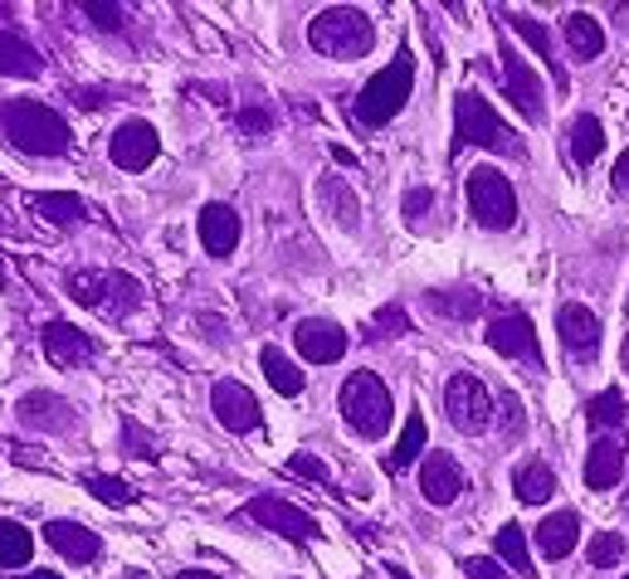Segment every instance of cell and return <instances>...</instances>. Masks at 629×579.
Returning a JSON list of instances; mask_svg holds the SVG:
<instances>
[{"label": "cell", "instance_id": "1", "mask_svg": "<svg viewBox=\"0 0 629 579\" xmlns=\"http://www.w3.org/2000/svg\"><path fill=\"white\" fill-rule=\"evenodd\" d=\"M0 136H5L20 156H64L74 146L69 122H64L54 108L30 102V98L0 102Z\"/></svg>", "mask_w": 629, "mask_h": 579}, {"label": "cell", "instance_id": "2", "mask_svg": "<svg viewBox=\"0 0 629 579\" xmlns=\"http://www.w3.org/2000/svg\"><path fill=\"white\" fill-rule=\"evenodd\" d=\"M410 93H415V59H410V49H400L396 59L356 93L352 122H362V127H386V122L410 102Z\"/></svg>", "mask_w": 629, "mask_h": 579}, {"label": "cell", "instance_id": "3", "mask_svg": "<svg viewBox=\"0 0 629 579\" xmlns=\"http://www.w3.org/2000/svg\"><path fill=\"white\" fill-rule=\"evenodd\" d=\"M336 409H342L346 428L362 438H380L390 428V390L380 385V375H371V370L346 375L342 394H336Z\"/></svg>", "mask_w": 629, "mask_h": 579}, {"label": "cell", "instance_id": "4", "mask_svg": "<svg viewBox=\"0 0 629 579\" xmlns=\"http://www.w3.org/2000/svg\"><path fill=\"white\" fill-rule=\"evenodd\" d=\"M308 44L318 54H328V59H362L376 44V30L356 5H332L308 25Z\"/></svg>", "mask_w": 629, "mask_h": 579}, {"label": "cell", "instance_id": "5", "mask_svg": "<svg viewBox=\"0 0 629 579\" xmlns=\"http://www.w3.org/2000/svg\"><path fill=\"white\" fill-rule=\"evenodd\" d=\"M464 196H468V214L483 230H512L518 224V196H512V180L498 166H474L464 176Z\"/></svg>", "mask_w": 629, "mask_h": 579}, {"label": "cell", "instance_id": "6", "mask_svg": "<svg viewBox=\"0 0 629 579\" xmlns=\"http://www.w3.org/2000/svg\"><path fill=\"white\" fill-rule=\"evenodd\" d=\"M454 146H478V152L483 146H512V152H522V142L503 127V118L474 88H464V93L454 98Z\"/></svg>", "mask_w": 629, "mask_h": 579}, {"label": "cell", "instance_id": "7", "mask_svg": "<svg viewBox=\"0 0 629 579\" xmlns=\"http://www.w3.org/2000/svg\"><path fill=\"white\" fill-rule=\"evenodd\" d=\"M444 414L454 419L459 434H468V438L483 434V428L493 424V394H488V385H483L474 370L449 375V385H444Z\"/></svg>", "mask_w": 629, "mask_h": 579}, {"label": "cell", "instance_id": "8", "mask_svg": "<svg viewBox=\"0 0 629 579\" xmlns=\"http://www.w3.org/2000/svg\"><path fill=\"white\" fill-rule=\"evenodd\" d=\"M156 152H162V136H156V127L142 118H128L108 142V156L118 170H147L156 162Z\"/></svg>", "mask_w": 629, "mask_h": 579}, {"label": "cell", "instance_id": "9", "mask_svg": "<svg viewBox=\"0 0 629 579\" xmlns=\"http://www.w3.org/2000/svg\"><path fill=\"white\" fill-rule=\"evenodd\" d=\"M250 516L260 521L264 531H278L284 541H318V516H308L302 506L284 502V497H254Z\"/></svg>", "mask_w": 629, "mask_h": 579}, {"label": "cell", "instance_id": "10", "mask_svg": "<svg viewBox=\"0 0 629 579\" xmlns=\"http://www.w3.org/2000/svg\"><path fill=\"white\" fill-rule=\"evenodd\" d=\"M503 93L512 98V108L522 112L527 122H542V108H547V93H542V78L527 68L518 54H512V44H503Z\"/></svg>", "mask_w": 629, "mask_h": 579}, {"label": "cell", "instance_id": "11", "mask_svg": "<svg viewBox=\"0 0 629 579\" xmlns=\"http://www.w3.org/2000/svg\"><path fill=\"white\" fill-rule=\"evenodd\" d=\"M556 336H561V346L571 350V360H595L600 356V316L591 312V307H581V302H566L556 312Z\"/></svg>", "mask_w": 629, "mask_h": 579}, {"label": "cell", "instance_id": "12", "mask_svg": "<svg viewBox=\"0 0 629 579\" xmlns=\"http://www.w3.org/2000/svg\"><path fill=\"white\" fill-rule=\"evenodd\" d=\"M210 409H216V419L230 428V434H254V428L264 424L260 400H254L240 380H220L216 390H210Z\"/></svg>", "mask_w": 629, "mask_h": 579}, {"label": "cell", "instance_id": "13", "mask_svg": "<svg viewBox=\"0 0 629 579\" xmlns=\"http://www.w3.org/2000/svg\"><path fill=\"white\" fill-rule=\"evenodd\" d=\"M488 346L498 356H512V360H527V366H542V346H537V332H532V316L527 312H508L488 326Z\"/></svg>", "mask_w": 629, "mask_h": 579}, {"label": "cell", "instance_id": "14", "mask_svg": "<svg viewBox=\"0 0 629 579\" xmlns=\"http://www.w3.org/2000/svg\"><path fill=\"white\" fill-rule=\"evenodd\" d=\"M294 346H298L302 360H312V366H336L352 341H346V332L336 322H318V316H308V322H298Z\"/></svg>", "mask_w": 629, "mask_h": 579}, {"label": "cell", "instance_id": "15", "mask_svg": "<svg viewBox=\"0 0 629 579\" xmlns=\"http://www.w3.org/2000/svg\"><path fill=\"white\" fill-rule=\"evenodd\" d=\"M40 346H44V356H49L54 366H64V370L93 360V336H88L84 326H74V322H44Z\"/></svg>", "mask_w": 629, "mask_h": 579}, {"label": "cell", "instance_id": "16", "mask_svg": "<svg viewBox=\"0 0 629 579\" xmlns=\"http://www.w3.org/2000/svg\"><path fill=\"white\" fill-rule=\"evenodd\" d=\"M196 230H200V244H206L210 258H230L234 248H240V214H234L230 204H220V200L200 204Z\"/></svg>", "mask_w": 629, "mask_h": 579}, {"label": "cell", "instance_id": "17", "mask_svg": "<svg viewBox=\"0 0 629 579\" xmlns=\"http://www.w3.org/2000/svg\"><path fill=\"white\" fill-rule=\"evenodd\" d=\"M44 541L74 565H93L98 555H103V541L88 526H78V521H44Z\"/></svg>", "mask_w": 629, "mask_h": 579}, {"label": "cell", "instance_id": "18", "mask_svg": "<svg viewBox=\"0 0 629 579\" xmlns=\"http://www.w3.org/2000/svg\"><path fill=\"white\" fill-rule=\"evenodd\" d=\"M420 492L430 506H449L459 492H464V472H459V463L449 458V453H430L420 468Z\"/></svg>", "mask_w": 629, "mask_h": 579}, {"label": "cell", "instance_id": "19", "mask_svg": "<svg viewBox=\"0 0 629 579\" xmlns=\"http://www.w3.org/2000/svg\"><path fill=\"white\" fill-rule=\"evenodd\" d=\"M620 477H625V448H620V438L591 443V453H586V487H591V492H610Z\"/></svg>", "mask_w": 629, "mask_h": 579}, {"label": "cell", "instance_id": "20", "mask_svg": "<svg viewBox=\"0 0 629 579\" xmlns=\"http://www.w3.org/2000/svg\"><path fill=\"white\" fill-rule=\"evenodd\" d=\"M576 541H581L576 511H556V516H547L542 526H537V550H542L547 560H566V555L576 550Z\"/></svg>", "mask_w": 629, "mask_h": 579}, {"label": "cell", "instance_id": "21", "mask_svg": "<svg viewBox=\"0 0 629 579\" xmlns=\"http://www.w3.org/2000/svg\"><path fill=\"white\" fill-rule=\"evenodd\" d=\"M44 59L40 49L15 30H0V78H40Z\"/></svg>", "mask_w": 629, "mask_h": 579}, {"label": "cell", "instance_id": "22", "mask_svg": "<svg viewBox=\"0 0 629 579\" xmlns=\"http://www.w3.org/2000/svg\"><path fill=\"white\" fill-rule=\"evenodd\" d=\"M15 419H20V424H35V428H54V434H64V428L74 424V409L64 404L59 394L35 390V394H25V400H20Z\"/></svg>", "mask_w": 629, "mask_h": 579}, {"label": "cell", "instance_id": "23", "mask_svg": "<svg viewBox=\"0 0 629 579\" xmlns=\"http://www.w3.org/2000/svg\"><path fill=\"white\" fill-rule=\"evenodd\" d=\"M512 487H518V502H527V506L552 502V492H556V472H552V463L527 458L522 468L512 472Z\"/></svg>", "mask_w": 629, "mask_h": 579}, {"label": "cell", "instance_id": "24", "mask_svg": "<svg viewBox=\"0 0 629 579\" xmlns=\"http://www.w3.org/2000/svg\"><path fill=\"white\" fill-rule=\"evenodd\" d=\"M561 34H566V49L576 54L581 64H586V59H600V54H605V30L595 25L591 15H566Z\"/></svg>", "mask_w": 629, "mask_h": 579}, {"label": "cell", "instance_id": "25", "mask_svg": "<svg viewBox=\"0 0 629 579\" xmlns=\"http://www.w3.org/2000/svg\"><path fill=\"white\" fill-rule=\"evenodd\" d=\"M260 370H264V380L274 385L284 400H294V394H302V370L294 366V360L284 356L278 346H264V356H260Z\"/></svg>", "mask_w": 629, "mask_h": 579}, {"label": "cell", "instance_id": "26", "mask_svg": "<svg viewBox=\"0 0 629 579\" xmlns=\"http://www.w3.org/2000/svg\"><path fill=\"white\" fill-rule=\"evenodd\" d=\"M600 152H605V127H600V122H595L591 112H586V118H576V122H571V162H576L581 170H586V166H591Z\"/></svg>", "mask_w": 629, "mask_h": 579}, {"label": "cell", "instance_id": "27", "mask_svg": "<svg viewBox=\"0 0 629 579\" xmlns=\"http://www.w3.org/2000/svg\"><path fill=\"white\" fill-rule=\"evenodd\" d=\"M30 555H35V536L20 521H0V565L5 570H25Z\"/></svg>", "mask_w": 629, "mask_h": 579}, {"label": "cell", "instance_id": "28", "mask_svg": "<svg viewBox=\"0 0 629 579\" xmlns=\"http://www.w3.org/2000/svg\"><path fill=\"white\" fill-rule=\"evenodd\" d=\"M35 214L49 224H59V230H69V224L84 220V200L69 196V190H49V196H35Z\"/></svg>", "mask_w": 629, "mask_h": 579}, {"label": "cell", "instance_id": "29", "mask_svg": "<svg viewBox=\"0 0 629 579\" xmlns=\"http://www.w3.org/2000/svg\"><path fill=\"white\" fill-rule=\"evenodd\" d=\"M424 453V414L420 409H410V419H406V434H400V443L390 448V458H386V468L390 472H406L415 458Z\"/></svg>", "mask_w": 629, "mask_h": 579}, {"label": "cell", "instance_id": "30", "mask_svg": "<svg viewBox=\"0 0 629 579\" xmlns=\"http://www.w3.org/2000/svg\"><path fill=\"white\" fill-rule=\"evenodd\" d=\"M142 307V282L128 278V272H108V292H103V312L128 316Z\"/></svg>", "mask_w": 629, "mask_h": 579}, {"label": "cell", "instance_id": "31", "mask_svg": "<svg viewBox=\"0 0 629 579\" xmlns=\"http://www.w3.org/2000/svg\"><path fill=\"white\" fill-rule=\"evenodd\" d=\"M512 30H518L522 34V40L527 44H532V49L537 54H542V59L547 64H552V74H556V88H566V74H561V68H556V54H552V30H547V25H537V20L532 15H522V10H512Z\"/></svg>", "mask_w": 629, "mask_h": 579}, {"label": "cell", "instance_id": "32", "mask_svg": "<svg viewBox=\"0 0 629 579\" xmlns=\"http://www.w3.org/2000/svg\"><path fill=\"white\" fill-rule=\"evenodd\" d=\"M493 545H498V555L512 565V570H518V579H532V555H527L522 526H512V521H508V526L498 531V541H493Z\"/></svg>", "mask_w": 629, "mask_h": 579}, {"label": "cell", "instance_id": "33", "mask_svg": "<svg viewBox=\"0 0 629 579\" xmlns=\"http://www.w3.org/2000/svg\"><path fill=\"white\" fill-rule=\"evenodd\" d=\"M586 419H591L595 428H620V424H625V394L615 390V385H605V390L591 400Z\"/></svg>", "mask_w": 629, "mask_h": 579}, {"label": "cell", "instance_id": "34", "mask_svg": "<svg viewBox=\"0 0 629 579\" xmlns=\"http://www.w3.org/2000/svg\"><path fill=\"white\" fill-rule=\"evenodd\" d=\"M84 487H88V492H93L103 506H132V497H137L128 482H122V477H108V472H88Z\"/></svg>", "mask_w": 629, "mask_h": 579}, {"label": "cell", "instance_id": "35", "mask_svg": "<svg viewBox=\"0 0 629 579\" xmlns=\"http://www.w3.org/2000/svg\"><path fill=\"white\" fill-rule=\"evenodd\" d=\"M103 292H108V272H74L69 278V298L84 302V307H103Z\"/></svg>", "mask_w": 629, "mask_h": 579}, {"label": "cell", "instance_id": "36", "mask_svg": "<svg viewBox=\"0 0 629 579\" xmlns=\"http://www.w3.org/2000/svg\"><path fill=\"white\" fill-rule=\"evenodd\" d=\"M620 560H625V541L615 536V531H600V536L591 541V565L595 570H615Z\"/></svg>", "mask_w": 629, "mask_h": 579}, {"label": "cell", "instance_id": "37", "mask_svg": "<svg viewBox=\"0 0 629 579\" xmlns=\"http://www.w3.org/2000/svg\"><path fill=\"white\" fill-rule=\"evenodd\" d=\"M288 472H294V477H308V482H322V487L332 482L328 463H322V458H312V453H294V458H288Z\"/></svg>", "mask_w": 629, "mask_h": 579}, {"label": "cell", "instance_id": "38", "mask_svg": "<svg viewBox=\"0 0 629 579\" xmlns=\"http://www.w3.org/2000/svg\"><path fill=\"white\" fill-rule=\"evenodd\" d=\"M410 332V316L400 312V307H380L376 326H371V336H406Z\"/></svg>", "mask_w": 629, "mask_h": 579}, {"label": "cell", "instance_id": "39", "mask_svg": "<svg viewBox=\"0 0 629 579\" xmlns=\"http://www.w3.org/2000/svg\"><path fill=\"white\" fill-rule=\"evenodd\" d=\"M430 302L440 307L444 316H474V312H478V292H464V298H449V292H430Z\"/></svg>", "mask_w": 629, "mask_h": 579}, {"label": "cell", "instance_id": "40", "mask_svg": "<svg viewBox=\"0 0 629 579\" xmlns=\"http://www.w3.org/2000/svg\"><path fill=\"white\" fill-rule=\"evenodd\" d=\"M122 448H128V453H137V458H152V453H156V443H152L147 434H142V424H122Z\"/></svg>", "mask_w": 629, "mask_h": 579}, {"label": "cell", "instance_id": "41", "mask_svg": "<svg viewBox=\"0 0 629 579\" xmlns=\"http://www.w3.org/2000/svg\"><path fill=\"white\" fill-rule=\"evenodd\" d=\"M268 127H274V118H268L264 108H244V112H240V132H250V136H264Z\"/></svg>", "mask_w": 629, "mask_h": 579}, {"label": "cell", "instance_id": "42", "mask_svg": "<svg viewBox=\"0 0 629 579\" xmlns=\"http://www.w3.org/2000/svg\"><path fill=\"white\" fill-rule=\"evenodd\" d=\"M430 204H434V190L415 186V190H410V196H406V220L415 224V220H420V214H424V210H430Z\"/></svg>", "mask_w": 629, "mask_h": 579}, {"label": "cell", "instance_id": "43", "mask_svg": "<svg viewBox=\"0 0 629 579\" xmlns=\"http://www.w3.org/2000/svg\"><path fill=\"white\" fill-rule=\"evenodd\" d=\"M88 20H98L103 30H122V10L118 5H84Z\"/></svg>", "mask_w": 629, "mask_h": 579}, {"label": "cell", "instance_id": "44", "mask_svg": "<svg viewBox=\"0 0 629 579\" xmlns=\"http://www.w3.org/2000/svg\"><path fill=\"white\" fill-rule=\"evenodd\" d=\"M464 575L468 579H508L503 565H493V560H464Z\"/></svg>", "mask_w": 629, "mask_h": 579}, {"label": "cell", "instance_id": "45", "mask_svg": "<svg viewBox=\"0 0 629 579\" xmlns=\"http://www.w3.org/2000/svg\"><path fill=\"white\" fill-rule=\"evenodd\" d=\"M503 414H508V438H522V404L512 394L503 400Z\"/></svg>", "mask_w": 629, "mask_h": 579}, {"label": "cell", "instance_id": "46", "mask_svg": "<svg viewBox=\"0 0 629 579\" xmlns=\"http://www.w3.org/2000/svg\"><path fill=\"white\" fill-rule=\"evenodd\" d=\"M610 180H615V190H620V196H629V152L620 156V162H615V170H610Z\"/></svg>", "mask_w": 629, "mask_h": 579}, {"label": "cell", "instance_id": "47", "mask_svg": "<svg viewBox=\"0 0 629 579\" xmlns=\"http://www.w3.org/2000/svg\"><path fill=\"white\" fill-rule=\"evenodd\" d=\"M176 579H220V575H210V570H181Z\"/></svg>", "mask_w": 629, "mask_h": 579}, {"label": "cell", "instance_id": "48", "mask_svg": "<svg viewBox=\"0 0 629 579\" xmlns=\"http://www.w3.org/2000/svg\"><path fill=\"white\" fill-rule=\"evenodd\" d=\"M25 579H64V575H54V570H30Z\"/></svg>", "mask_w": 629, "mask_h": 579}, {"label": "cell", "instance_id": "49", "mask_svg": "<svg viewBox=\"0 0 629 579\" xmlns=\"http://www.w3.org/2000/svg\"><path fill=\"white\" fill-rule=\"evenodd\" d=\"M620 356H625V366H629V336H625V350H620Z\"/></svg>", "mask_w": 629, "mask_h": 579}]
</instances>
